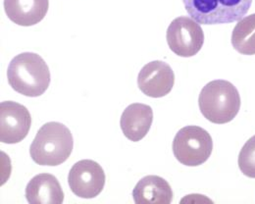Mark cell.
I'll list each match as a JSON object with an SVG mask.
<instances>
[{
	"mask_svg": "<svg viewBox=\"0 0 255 204\" xmlns=\"http://www.w3.org/2000/svg\"><path fill=\"white\" fill-rule=\"evenodd\" d=\"M238 163L245 176L255 179V136H252L243 146Z\"/></svg>",
	"mask_w": 255,
	"mask_h": 204,
	"instance_id": "obj_15",
	"label": "cell"
},
{
	"mask_svg": "<svg viewBox=\"0 0 255 204\" xmlns=\"http://www.w3.org/2000/svg\"><path fill=\"white\" fill-rule=\"evenodd\" d=\"M105 173L94 160L85 159L73 165L68 176L72 193L81 199H95L104 189Z\"/></svg>",
	"mask_w": 255,
	"mask_h": 204,
	"instance_id": "obj_7",
	"label": "cell"
},
{
	"mask_svg": "<svg viewBox=\"0 0 255 204\" xmlns=\"http://www.w3.org/2000/svg\"><path fill=\"white\" fill-rule=\"evenodd\" d=\"M201 114L208 121L222 125L233 121L241 108L238 89L225 80H215L203 87L198 98Z\"/></svg>",
	"mask_w": 255,
	"mask_h": 204,
	"instance_id": "obj_3",
	"label": "cell"
},
{
	"mask_svg": "<svg viewBox=\"0 0 255 204\" xmlns=\"http://www.w3.org/2000/svg\"><path fill=\"white\" fill-rule=\"evenodd\" d=\"M10 87L28 98L42 96L50 85V71L36 53L24 52L15 56L7 69Z\"/></svg>",
	"mask_w": 255,
	"mask_h": 204,
	"instance_id": "obj_1",
	"label": "cell"
},
{
	"mask_svg": "<svg viewBox=\"0 0 255 204\" xmlns=\"http://www.w3.org/2000/svg\"><path fill=\"white\" fill-rule=\"evenodd\" d=\"M232 45L243 55H255V14L241 19L232 33Z\"/></svg>",
	"mask_w": 255,
	"mask_h": 204,
	"instance_id": "obj_14",
	"label": "cell"
},
{
	"mask_svg": "<svg viewBox=\"0 0 255 204\" xmlns=\"http://www.w3.org/2000/svg\"><path fill=\"white\" fill-rule=\"evenodd\" d=\"M3 5L7 17L13 23L31 27L46 16L49 0H4Z\"/></svg>",
	"mask_w": 255,
	"mask_h": 204,
	"instance_id": "obj_11",
	"label": "cell"
},
{
	"mask_svg": "<svg viewBox=\"0 0 255 204\" xmlns=\"http://www.w3.org/2000/svg\"><path fill=\"white\" fill-rule=\"evenodd\" d=\"M152 122L153 110L149 105L132 103L124 110L120 126L128 139L137 142L148 134Z\"/></svg>",
	"mask_w": 255,
	"mask_h": 204,
	"instance_id": "obj_10",
	"label": "cell"
},
{
	"mask_svg": "<svg viewBox=\"0 0 255 204\" xmlns=\"http://www.w3.org/2000/svg\"><path fill=\"white\" fill-rule=\"evenodd\" d=\"M136 204H170L173 191L169 183L159 176L149 175L138 181L132 191Z\"/></svg>",
	"mask_w": 255,
	"mask_h": 204,
	"instance_id": "obj_13",
	"label": "cell"
},
{
	"mask_svg": "<svg viewBox=\"0 0 255 204\" xmlns=\"http://www.w3.org/2000/svg\"><path fill=\"white\" fill-rule=\"evenodd\" d=\"M26 199L31 204H62L64 192L56 177L42 173L33 177L28 184Z\"/></svg>",
	"mask_w": 255,
	"mask_h": 204,
	"instance_id": "obj_12",
	"label": "cell"
},
{
	"mask_svg": "<svg viewBox=\"0 0 255 204\" xmlns=\"http://www.w3.org/2000/svg\"><path fill=\"white\" fill-rule=\"evenodd\" d=\"M169 48L180 57H192L203 46L204 34L200 25L191 17L181 16L174 19L166 34Z\"/></svg>",
	"mask_w": 255,
	"mask_h": 204,
	"instance_id": "obj_6",
	"label": "cell"
},
{
	"mask_svg": "<svg viewBox=\"0 0 255 204\" xmlns=\"http://www.w3.org/2000/svg\"><path fill=\"white\" fill-rule=\"evenodd\" d=\"M176 159L183 165L196 167L205 163L213 150L210 134L198 126L182 128L174 137L172 145Z\"/></svg>",
	"mask_w": 255,
	"mask_h": 204,
	"instance_id": "obj_5",
	"label": "cell"
},
{
	"mask_svg": "<svg viewBox=\"0 0 255 204\" xmlns=\"http://www.w3.org/2000/svg\"><path fill=\"white\" fill-rule=\"evenodd\" d=\"M174 84V71L169 64L159 60L144 65L137 76V86L140 92L153 99L169 95Z\"/></svg>",
	"mask_w": 255,
	"mask_h": 204,
	"instance_id": "obj_9",
	"label": "cell"
},
{
	"mask_svg": "<svg viewBox=\"0 0 255 204\" xmlns=\"http://www.w3.org/2000/svg\"><path fill=\"white\" fill-rule=\"evenodd\" d=\"M32 117L27 107L15 102L0 103V141L15 144L28 136Z\"/></svg>",
	"mask_w": 255,
	"mask_h": 204,
	"instance_id": "obj_8",
	"label": "cell"
},
{
	"mask_svg": "<svg viewBox=\"0 0 255 204\" xmlns=\"http://www.w3.org/2000/svg\"><path fill=\"white\" fill-rule=\"evenodd\" d=\"M188 14L200 25L239 22L249 12L253 0H183Z\"/></svg>",
	"mask_w": 255,
	"mask_h": 204,
	"instance_id": "obj_4",
	"label": "cell"
},
{
	"mask_svg": "<svg viewBox=\"0 0 255 204\" xmlns=\"http://www.w3.org/2000/svg\"><path fill=\"white\" fill-rule=\"evenodd\" d=\"M74 148L71 131L59 122L44 124L30 146L32 160L40 166H58L70 157Z\"/></svg>",
	"mask_w": 255,
	"mask_h": 204,
	"instance_id": "obj_2",
	"label": "cell"
}]
</instances>
